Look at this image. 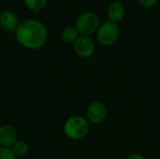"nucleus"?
I'll list each match as a JSON object with an SVG mask.
<instances>
[{"label":"nucleus","mask_w":160,"mask_h":159,"mask_svg":"<svg viewBox=\"0 0 160 159\" xmlns=\"http://www.w3.org/2000/svg\"><path fill=\"white\" fill-rule=\"evenodd\" d=\"M100 24V18L96 12L84 11L77 17L74 26L80 36L90 37L97 33Z\"/></svg>","instance_id":"3"},{"label":"nucleus","mask_w":160,"mask_h":159,"mask_svg":"<svg viewBox=\"0 0 160 159\" xmlns=\"http://www.w3.org/2000/svg\"><path fill=\"white\" fill-rule=\"evenodd\" d=\"M126 159H146L141 154H138V153H133V154H130L127 157Z\"/></svg>","instance_id":"15"},{"label":"nucleus","mask_w":160,"mask_h":159,"mask_svg":"<svg viewBox=\"0 0 160 159\" xmlns=\"http://www.w3.org/2000/svg\"><path fill=\"white\" fill-rule=\"evenodd\" d=\"M0 159H16L11 148L0 146Z\"/></svg>","instance_id":"13"},{"label":"nucleus","mask_w":160,"mask_h":159,"mask_svg":"<svg viewBox=\"0 0 160 159\" xmlns=\"http://www.w3.org/2000/svg\"><path fill=\"white\" fill-rule=\"evenodd\" d=\"M73 49L76 54L82 58H90L94 55L96 45L94 40L88 36H79L73 43Z\"/></svg>","instance_id":"6"},{"label":"nucleus","mask_w":160,"mask_h":159,"mask_svg":"<svg viewBox=\"0 0 160 159\" xmlns=\"http://www.w3.org/2000/svg\"><path fill=\"white\" fill-rule=\"evenodd\" d=\"M79 36L80 34L78 33L75 26H67L61 31V39L65 43H74Z\"/></svg>","instance_id":"10"},{"label":"nucleus","mask_w":160,"mask_h":159,"mask_svg":"<svg viewBox=\"0 0 160 159\" xmlns=\"http://www.w3.org/2000/svg\"><path fill=\"white\" fill-rule=\"evenodd\" d=\"M107 15L109 21L118 23L122 22L126 15V7L120 1H112L107 8Z\"/></svg>","instance_id":"9"},{"label":"nucleus","mask_w":160,"mask_h":159,"mask_svg":"<svg viewBox=\"0 0 160 159\" xmlns=\"http://www.w3.org/2000/svg\"><path fill=\"white\" fill-rule=\"evenodd\" d=\"M18 142V133L16 129L9 125L0 127V146L11 148Z\"/></svg>","instance_id":"8"},{"label":"nucleus","mask_w":160,"mask_h":159,"mask_svg":"<svg viewBox=\"0 0 160 159\" xmlns=\"http://www.w3.org/2000/svg\"><path fill=\"white\" fill-rule=\"evenodd\" d=\"M66 137L71 141H80L89 132V122L82 115H72L68 117L63 126Z\"/></svg>","instance_id":"2"},{"label":"nucleus","mask_w":160,"mask_h":159,"mask_svg":"<svg viewBox=\"0 0 160 159\" xmlns=\"http://www.w3.org/2000/svg\"><path fill=\"white\" fill-rule=\"evenodd\" d=\"M19 19L16 13L10 9H5L0 13V27L7 32H15L19 26Z\"/></svg>","instance_id":"7"},{"label":"nucleus","mask_w":160,"mask_h":159,"mask_svg":"<svg viewBox=\"0 0 160 159\" xmlns=\"http://www.w3.org/2000/svg\"><path fill=\"white\" fill-rule=\"evenodd\" d=\"M108 116V110L106 105L100 100L91 102L86 109V119L94 125L102 124Z\"/></svg>","instance_id":"5"},{"label":"nucleus","mask_w":160,"mask_h":159,"mask_svg":"<svg viewBox=\"0 0 160 159\" xmlns=\"http://www.w3.org/2000/svg\"><path fill=\"white\" fill-rule=\"evenodd\" d=\"M17 42L25 49H41L48 40V30L45 24L37 19H27L20 22L15 31Z\"/></svg>","instance_id":"1"},{"label":"nucleus","mask_w":160,"mask_h":159,"mask_svg":"<svg viewBox=\"0 0 160 159\" xmlns=\"http://www.w3.org/2000/svg\"><path fill=\"white\" fill-rule=\"evenodd\" d=\"M120 30L117 23L108 20L99 25L96 33V37L100 45L108 47L113 45L118 40Z\"/></svg>","instance_id":"4"},{"label":"nucleus","mask_w":160,"mask_h":159,"mask_svg":"<svg viewBox=\"0 0 160 159\" xmlns=\"http://www.w3.org/2000/svg\"><path fill=\"white\" fill-rule=\"evenodd\" d=\"M11 150L13 151L14 155L16 157H24L28 151H29V146L28 144L23 142V141H18L12 147Z\"/></svg>","instance_id":"12"},{"label":"nucleus","mask_w":160,"mask_h":159,"mask_svg":"<svg viewBox=\"0 0 160 159\" xmlns=\"http://www.w3.org/2000/svg\"><path fill=\"white\" fill-rule=\"evenodd\" d=\"M23 3L30 10L38 12L46 7L48 0H23Z\"/></svg>","instance_id":"11"},{"label":"nucleus","mask_w":160,"mask_h":159,"mask_svg":"<svg viewBox=\"0 0 160 159\" xmlns=\"http://www.w3.org/2000/svg\"><path fill=\"white\" fill-rule=\"evenodd\" d=\"M138 1L143 7H146V8L154 7L158 2V0H138Z\"/></svg>","instance_id":"14"}]
</instances>
